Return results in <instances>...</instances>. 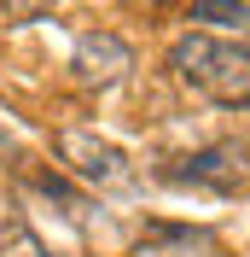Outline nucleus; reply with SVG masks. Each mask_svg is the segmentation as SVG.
Listing matches in <instances>:
<instances>
[{
	"label": "nucleus",
	"instance_id": "7",
	"mask_svg": "<svg viewBox=\"0 0 250 257\" xmlns=\"http://www.w3.org/2000/svg\"><path fill=\"white\" fill-rule=\"evenodd\" d=\"M58 0H0V30H24V24H41Z\"/></svg>",
	"mask_w": 250,
	"mask_h": 257
},
{
	"label": "nucleus",
	"instance_id": "4",
	"mask_svg": "<svg viewBox=\"0 0 250 257\" xmlns=\"http://www.w3.org/2000/svg\"><path fill=\"white\" fill-rule=\"evenodd\" d=\"M238 176H244L238 146H210L198 158H180V170H169V181H186V187H233Z\"/></svg>",
	"mask_w": 250,
	"mask_h": 257
},
{
	"label": "nucleus",
	"instance_id": "9",
	"mask_svg": "<svg viewBox=\"0 0 250 257\" xmlns=\"http://www.w3.org/2000/svg\"><path fill=\"white\" fill-rule=\"evenodd\" d=\"M0 146H6V135H0Z\"/></svg>",
	"mask_w": 250,
	"mask_h": 257
},
{
	"label": "nucleus",
	"instance_id": "3",
	"mask_svg": "<svg viewBox=\"0 0 250 257\" xmlns=\"http://www.w3.org/2000/svg\"><path fill=\"white\" fill-rule=\"evenodd\" d=\"M70 70H76L82 88H116V82L134 70V47H128L116 30H82L76 47H70Z\"/></svg>",
	"mask_w": 250,
	"mask_h": 257
},
{
	"label": "nucleus",
	"instance_id": "8",
	"mask_svg": "<svg viewBox=\"0 0 250 257\" xmlns=\"http://www.w3.org/2000/svg\"><path fill=\"white\" fill-rule=\"evenodd\" d=\"M116 6H122V12H134V18H146V24H157L174 0H116Z\"/></svg>",
	"mask_w": 250,
	"mask_h": 257
},
{
	"label": "nucleus",
	"instance_id": "6",
	"mask_svg": "<svg viewBox=\"0 0 250 257\" xmlns=\"http://www.w3.org/2000/svg\"><path fill=\"white\" fill-rule=\"evenodd\" d=\"M192 24H227L250 35V0H192Z\"/></svg>",
	"mask_w": 250,
	"mask_h": 257
},
{
	"label": "nucleus",
	"instance_id": "5",
	"mask_svg": "<svg viewBox=\"0 0 250 257\" xmlns=\"http://www.w3.org/2000/svg\"><path fill=\"white\" fill-rule=\"evenodd\" d=\"M0 257H52L24 216H0Z\"/></svg>",
	"mask_w": 250,
	"mask_h": 257
},
{
	"label": "nucleus",
	"instance_id": "2",
	"mask_svg": "<svg viewBox=\"0 0 250 257\" xmlns=\"http://www.w3.org/2000/svg\"><path fill=\"white\" fill-rule=\"evenodd\" d=\"M52 152H58V164L82 181V187H94V193H134L140 187L134 158H128L116 141L94 135V128H58V135H52Z\"/></svg>",
	"mask_w": 250,
	"mask_h": 257
},
{
	"label": "nucleus",
	"instance_id": "1",
	"mask_svg": "<svg viewBox=\"0 0 250 257\" xmlns=\"http://www.w3.org/2000/svg\"><path fill=\"white\" fill-rule=\"evenodd\" d=\"M169 70L180 88H192L210 105H227V111H250V47L238 41H221V35H180L169 47Z\"/></svg>",
	"mask_w": 250,
	"mask_h": 257
}]
</instances>
